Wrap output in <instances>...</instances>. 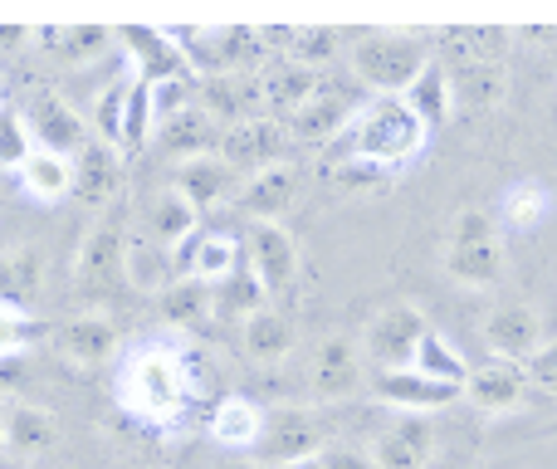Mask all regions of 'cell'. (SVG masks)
Returning a JSON list of instances; mask_svg holds the SVG:
<instances>
[{
	"instance_id": "cell-1",
	"label": "cell",
	"mask_w": 557,
	"mask_h": 469,
	"mask_svg": "<svg viewBox=\"0 0 557 469\" xmlns=\"http://www.w3.org/2000/svg\"><path fill=\"white\" fill-rule=\"evenodd\" d=\"M425 143H431V127L401 98H372L367 108H357L352 127L333 143V162H367L376 172L401 176L411 162H421Z\"/></svg>"
},
{
	"instance_id": "cell-2",
	"label": "cell",
	"mask_w": 557,
	"mask_h": 469,
	"mask_svg": "<svg viewBox=\"0 0 557 469\" xmlns=\"http://www.w3.org/2000/svg\"><path fill=\"white\" fill-rule=\"evenodd\" d=\"M117 402L133 421L147 425H172L182 421L186 402H191V372H186V353L172 343H143L123 362L117 377Z\"/></svg>"
},
{
	"instance_id": "cell-3",
	"label": "cell",
	"mask_w": 557,
	"mask_h": 469,
	"mask_svg": "<svg viewBox=\"0 0 557 469\" xmlns=\"http://www.w3.org/2000/svg\"><path fill=\"white\" fill-rule=\"evenodd\" d=\"M435 64V45L406 29H372L352 45V74L376 98H401Z\"/></svg>"
},
{
	"instance_id": "cell-4",
	"label": "cell",
	"mask_w": 557,
	"mask_h": 469,
	"mask_svg": "<svg viewBox=\"0 0 557 469\" xmlns=\"http://www.w3.org/2000/svg\"><path fill=\"white\" fill-rule=\"evenodd\" d=\"M425 333H431L425 308L416 304V298H396V304L376 308L372 323L362 328V343L357 347H362V362H372L376 372H401V367H411Z\"/></svg>"
},
{
	"instance_id": "cell-5",
	"label": "cell",
	"mask_w": 557,
	"mask_h": 469,
	"mask_svg": "<svg viewBox=\"0 0 557 469\" xmlns=\"http://www.w3.org/2000/svg\"><path fill=\"white\" fill-rule=\"evenodd\" d=\"M323 451H327L323 421H318L313 406H274V411H264V435H260V451H255L264 469L318 460Z\"/></svg>"
},
{
	"instance_id": "cell-6",
	"label": "cell",
	"mask_w": 557,
	"mask_h": 469,
	"mask_svg": "<svg viewBox=\"0 0 557 469\" xmlns=\"http://www.w3.org/2000/svg\"><path fill=\"white\" fill-rule=\"evenodd\" d=\"M127 231H133V225L117 211H103L84 231V245H78V255H74V284L84 288V294H108V288L123 284Z\"/></svg>"
},
{
	"instance_id": "cell-7",
	"label": "cell",
	"mask_w": 557,
	"mask_h": 469,
	"mask_svg": "<svg viewBox=\"0 0 557 469\" xmlns=\"http://www.w3.org/2000/svg\"><path fill=\"white\" fill-rule=\"evenodd\" d=\"M25 123H29L35 147L59 152V157H78L88 147V137H94V133H88V118L78 113L64 94H54V88H35V94H29Z\"/></svg>"
},
{
	"instance_id": "cell-8",
	"label": "cell",
	"mask_w": 557,
	"mask_h": 469,
	"mask_svg": "<svg viewBox=\"0 0 557 469\" xmlns=\"http://www.w3.org/2000/svg\"><path fill=\"white\" fill-rule=\"evenodd\" d=\"M308 386H313L318 402H347L367 386V362L362 347L352 337L333 333L313 347V362H308Z\"/></svg>"
},
{
	"instance_id": "cell-9",
	"label": "cell",
	"mask_w": 557,
	"mask_h": 469,
	"mask_svg": "<svg viewBox=\"0 0 557 469\" xmlns=\"http://www.w3.org/2000/svg\"><path fill=\"white\" fill-rule=\"evenodd\" d=\"M231 206L250 225H284V215L298 206V172H294V162H278V166H264V172L245 176Z\"/></svg>"
},
{
	"instance_id": "cell-10",
	"label": "cell",
	"mask_w": 557,
	"mask_h": 469,
	"mask_svg": "<svg viewBox=\"0 0 557 469\" xmlns=\"http://www.w3.org/2000/svg\"><path fill=\"white\" fill-rule=\"evenodd\" d=\"M59 416L35 402H10L5 406V431H0V455L15 465H39L45 455L59 451Z\"/></svg>"
},
{
	"instance_id": "cell-11",
	"label": "cell",
	"mask_w": 557,
	"mask_h": 469,
	"mask_svg": "<svg viewBox=\"0 0 557 469\" xmlns=\"http://www.w3.org/2000/svg\"><path fill=\"white\" fill-rule=\"evenodd\" d=\"M113 35H117V45H123L127 64H133L137 84H166V78H196L191 69H186L182 49L172 45V35H166V29H152V25H117Z\"/></svg>"
},
{
	"instance_id": "cell-12",
	"label": "cell",
	"mask_w": 557,
	"mask_h": 469,
	"mask_svg": "<svg viewBox=\"0 0 557 469\" xmlns=\"http://www.w3.org/2000/svg\"><path fill=\"white\" fill-rule=\"evenodd\" d=\"M284 152H288V133H284V123H274V118H245V123H235L221 133V157L240 176L278 166Z\"/></svg>"
},
{
	"instance_id": "cell-13",
	"label": "cell",
	"mask_w": 557,
	"mask_h": 469,
	"mask_svg": "<svg viewBox=\"0 0 557 469\" xmlns=\"http://www.w3.org/2000/svg\"><path fill=\"white\" fill-rule=\"evenodd\" d=\"M245 269L260 279L264 294H284L298 279V245L284 225H250L245 231Z\"/></svg>"
},
{
	"instance_id": "cell-14",
	"label": "cell",
	"mask_w": 557,
	"mask_h": 469,
	"mask_svg": "<svg viewBox=\"0 0 557 469\" xmlns=\"http://www.w3.org/2000/svg\"><path fill=\"white\" fill-rule=\"evenodd\" d=\"M352 118H357L352 98L323 84V88H318V94L308 98V103L284 123L288 147H333L337 137H343L347 127H352Z\"/></svg>"
},
{
	"instance_id": "cell-15",
	"label": "cell",
	"mask_w": 557,
	"mask_h": 469,
	"mask_svg": "<svg viewBox=\"0 0 557 469\" xmlns=\"http://www.w3.org/2000/svg\"><path fill=\"white\" fill-rule=\"evenodd\" d=\"M484 347L494 362H529L543 347V318L533 304H499L484 318Z\"/></svg>"
},
{
	"instance_id": "cell-16",
	"label": "cell",
	"mask_w": 557,
	"mask_h": 469,
	"mask_svg": "<svg viewBox=\"0 0 557 469\" xmlns=\"http://www.w3.org/2000/svg\"><path fill=\"white\" fill-rule=\"evenodd\" d=\"M240 182H245V176L235 172L221 152L191 157V162H176V172H172V192L186 196V201L196 206V215L215 211V206H231L235 192H240Z\"/></svg>"
},
{
	"instance_id": "cell-17",
	"label": "cell",
	"mask_w": 557,
	"mask_h": 469,
	"mask_svg": "<svg viewBox=\"0 0 557 469\" xmlns=\"http://www.w3.org/2000/svg\"><path fill=\"white\" fill-rule=\"evenodd\" d=\"M123 182H127L123 152L98 143V137H88V147L74 157V196L88 211H108V206L123 196Z\"/></svg>"
},
{
	"instance_id": "cell-18",
	"label": "cell",
	"mask_w": 557,
	"mask_h": 469,
	"mask_svg": "<svg viewBox=\"0 0 557 469\" xmlns=\"http://www.w3.org/2000/svg\"><path fill=\"white\" fill-rule=\"evenodd\" d=\"M196 108L211 118L215 127H235L245 118H264L260 113V78L255 74H211L196 78Z\"/></svg>"
},
{
	"instance_id": "cell-19",
	"label": "cell",
	"mask_w": 557,
	"mask_h": 469,
	"mask_svg": "<svg viewBox=\"0 0 557 469\" xmlns=\"http://www.w3.org/2000/svg\"><path fill=\"white\" fill-rule=\"evenodd\" d=\"M367 386H372V396L382 406H396V411H406V416L445 411V406H455L465 396V392H455V386H441V382H431V377L411 372V367H401V372H376Z\"/></svg>"
},
{
	"instance_id": "cell-20",
	"label": "cell",
	"mask_w": 557,
	"mask_h": 469,
	"mask_svg": "<svg viewBox=\"0 0 557 469\" xmlns=\"http://www.w3.org/2000/svg\"><path fill=\"white\" fill-rule=\"evenodd\" d=\"M255 78H260V113L274 118V123H288V118L323 88V74L298 69V64H288V59H270Z\"/></svg>"
},
{
	"instance_id": "cell-21",
	"label": "cell",
	"mask_w": 557,
	"mask_h": 469,
	"mask_svg": "<svg viewBox=\"0 0 557 469\" xmlns=\"http://www.w3.org/2000/svg\"><path fill=\"white\" fill-rule=\"evenodd\" d=\"M367 455L376 469H425L435 455V425L425 416H401L392 431L376 435Z\"/></svg>"
},
{
	"instance_id": "cell-22",
	"label": "cell",
	"mask_w": 557,
	"mask_h": 469,
	"mask_svg": "<svg viewBox=\"0 0 557 469\" xmlns=\"http://www.w3.org/2000/svg\"><path fill=\"white\" fill-rule=\"evenodd\" d=\"M465 396H470L484 416H509V411H519L523 396H529V372H523L519 362H494L490 357L484 367L470 372Z\"/></svg>"
},
{
	"instance_id": "cell-23",
	"label": "cell",
	"mask_w": 557,
	"mask_h": 469,
	"mask_svg": "<svg viewBox=\"0 0 557 469\" xmlns=\"http://www.w3.org/2000/svg\"><path fill=\"white\" fill-rule=\"evenodd\" d=\"M123 284L133 294L157 298L166 284H176V264H172V249L157 245L147 231H127V249H123Z\"/></svg>"
},
{
	"instance_id": "cell-24",
	"label": "cell",
	"mask_w": 557,
	"mask_h": 469,
	"mask_svg": "<svg viewBox=\"0 0 557 469\" xmlns=\"http://www.w3.org/2000/svg\"><path fill=\"white\" fill-rule=\"evenodd\" d=\"M35 45L54 64H94L103 49L117 45V35L108 25H39Z\"/></svg>"
},
{
	"instance_id": "cell-25",
	"label": "cell",
	"mask_w": 557,
	"mask_h": 469,
	"mask_svg": "<svg viewBox=\"0 0 557 469\" xmlns=\"http://www.w3.org/2000/svg\"><path fill=\"white\" fill-rule=\"evenodd\" d=\"M152 143L162 147L172 162H191V157H211V152H221V127L211 123V118L201 113V108H186V113H176V118H166V123H157V133H152Z\"/></svg>"
},
{
	"instance_id": "cell-26",
	"label": "cell",
	"mask_w": 557,
	"mask_h": 469,
	"mask_svg": "<svg viewBox=\"0 0 557 469\" xmlns=\"http://www.w3.org/2000/svg\"><path fill=\"white\" fill-rule=\"evenodd\" d=\"M54 343L64 347L69 362H84V367H98L117 353V323L108 313H74L59 323Z\"/></svg>"
},
{
	"instance_id": "cell-27",
	"label": "cell",
	"mask_w": 557,
	"mask_h": 469,
	"mask_svg": "<svg viewBox=\"0 0 557 469\" xmlns=\"http://www.w3.org/2000/svg\"><path fill=\"white\" fill-rule=\"evenodd\" d=\"M264 435V411L250 402V396H221L211 411V441L231 455H250L260 451Z\"/></svg>"
},
{
	"instance_id": "cell-28",
	"label": "cell",
	"mask_w": 557,
	"mask_h": 469,
	"mask_svg": "<svg viewBox=\"0 0 557 469\" xmlns=\"http://www.w3.org/2000/svg\"><path fill=\"white\" fill-rule=\"evenodd\" d=\"M45 298V249L39 245H15L0 255V304L10 308H35Z\"/></svg>"
},
{
	"instance_id": "cell-29",
	"label": "cell",
	"mask_w": 557,
	"mask_h": 469,
	"mask_svg": "<svg viewBox=\"0 0 557 469\" xmlns=\"http://www.w3.org/2000/svg\"><path fill=\"white\" fill-rule=\"evenodd\" d=\"M445 74H450L455 113H494L509 98L504 64H460V69H445Z\"/></svg>"
},
{
	"instance_id": "cell-30",
	"label": "cell",
	"mask_w": 557,
	"mask_h": 469,
	"mask_svg": "<svg viewBox=\"0 0 557 469\" xmlns=\"http://www.w3.org/2000/svg\"><path fill=\"white\" fill-rule=\"evenodd\" d=\"M441 264L460 288H494L509 259H504V239H480V245H445Z\"/></svg>"
},
{
	"instance_id": "cell-31",
	"label": "cell",
	"mask_w": 557,
	"mask_h": 469,
	"mask_svg": "<svg viewBox=\"0 0 557 469\" xmlns=\"http://www.w3.org/2000/svg\"><path fill=\"white\" fill-rule=\"evenodd\" d=\"M557 201L553 192L539 182V176H523V182H509L499 192V221L509 225L513 235H539L543 225L553 221Z\"/></svg>"
},
{
	"instance_id": "cell-32",
	"label": "cell",
	"mask_w": 557,
	"mask_h": 469,
	"mask_svg": "<svg viewBox=\"0 0 557 469\" xmlns=\"http://www.w3.org/2000/svg\"><path fill=\"white\" fill-rule=\"evenodd\" d=\"M20 192L29 196V201H45V206H59L74 196V157H59V152H45V147H35V152L25 157V166L15 172Z\"/></svg>"
},
{
	"instance_id": "cell-33",
	"label": "cell",
	"mask_w": 557,
	"mask_h": 469,
	"mask_svg": "<svg viewBox=\"0 0 557 469\" xmlns=\"http://www.w3.org/2000/svg\"><path fill=\"white\" fill-rule=\"evenodd\" d=\"M137 231H147L157 239V245H182L191 231H201V215H196V206L186 201V196H176L172 186H162V192L152 196V201L143 206V215H137Z\"/></svg>"
},
{
	"instance_id": "cell-34",
	"label": "cell",
	"mask_w": 557,
	"mask_h": 469,
	"mask_svg": "<svg viewBox=\"0 0 557 469\" xmlns=\"http://www.w3.org/2000/svg\"><path fill=\"white\" fill-rule=\"evenodd\" d=\"M509 35H513V29H441L435 59H441L445 69H460V64H504Z\"/></svg>"
},
{
	"instance_id": "cell-35",
	"label": "cell",
	"mask_w": 557,
	"mask_h": 469,
	"mask_svg": "<svg viewBox=\"0 0 557 469\" xmlns=\"http://www.w3.org/2000/svg\"><path fill=\"white\" fill-rule=\"evenodd\" d=\"M240 347H245V357L260 367L284 362V357L294 353V323H288L278 308H260V313H250L240 323Z\"/></svg>"
},
{
	"instance_id": "cell-36",
	"label": "cell",
	"mask_w": 557,
	"mask_h": 469,
	"mask_svg": "<svg viewBox=\"0 0 557 469\" xmlns=\"http://www.w3.org/2000/svg\"><path fill=\"white\" fill-rule=\"evenodd\" d=\"M347 35H352V29H333V25H288L284 54H278V59H288V64L313 69V74H318V69H327L337 54H343Z\"/></svg>"
},
{
	"instance_id": "cell-37",
	"label": "cell",
	"mask_w": 557,
	"mask_h": 469,
	"mask_svg": "<svg viewBox=\"0 0 557 469\" xmlns=\"http://www.w3.org/2000/svg\"><path fill=\"white\" fill-rule=\"evenodd\" d=\"M157 308H162V323L172 328H201L215 313V294L201 279H176V284H166L157 294Z\"/></svg>"
},
{
	"instance_id": "cell-38",
	"label": "cell",
	"mask_w": 557,
	"mask_h": 469,
	"mask_svg": "<svg viewBox=\"0 0 557 469\" xmlns=\"http://www.w3.org/2000/svg\"><path fill=\"white\" fill-rule=\"evenodd\" d=\"M401 103L411 108L416 118H421L425 127H441V123H450L455 118V98H450V74H445V64L435 59L431 69H425L421 78H416L411 88L401 94Z\"/></svg>"
},
{
	"instance_id": "cell-39",
	"label": "cell",
	"mask_w": 557,
	"mask_h": 469,
	"mask_svg": "<svg viewBox=\"0 0 557 469\" xmlns=\"http://www.w3.org/2000/svg\"><path fill=\"white\" fill-rule=\"evenodd\" d=\"M411 372L431 377V382H441V386H455V392H465V382H470V367H465L460 347L445 333L421 337V347H416V357H411Z\"/></svg>"
},
{
	"instance_id": "cell-40",
	"label": "cell",
	"mask_w": 557,
	"mask_h": 469,
	"mask_svg": "<svg viewBox=\"0 0 557 469\" xmlns=\"http://www.w3.org/2000/svg\"><path fill=\"white\" fill-rule=\"evenodd\" d=\"M240 264H245L240 239L225 235V231H201V245H196L186 279H201V284H221V279H231Z\"/></svg>"
},
{
	"instance_id": "cell-41",
	"label": "cell",
	"mask_w": 557,
	"mask_h": 469,
	"mask_svg": "<svg viewBox=\"0 0 557 469\" xmlns=\"http://www.w3.org/2000/svg\"><path fill=\"white\" fill-rule=\"evenodd\" d=\"M211 294H215V313H225V318H250V313H260L264 308V288H260V279L250 274V269H235L231 279H221V284H211Z\"/></svg>"
},
{
	"instance_id": "cell-42",
	"label": "cell",
	"mask_w": 557,
	"mask_h": 469,
	"mask_svg": "<svg viewBox=\"0 0 557 469\" xmlns=\"http://www.w3.org/2000/svg\"><path fill=\"white\" fill-rule=\"evenodd\" d=\"M127 94H133V78H113V84L94 98V108H88V133H94L98 143L117 147V137H123V103H127Z\"/></svg>"
},
{
	"instance_id": "cell-43",
	"label": "cell",
	"mask_w": 557,
	"mask_h": 469,
	"mask_svg": "<svg viewBox=\"0 0 557 469\" xmlns=\"http://www.w3.org/2000/svg\"><path fill=\"white\" fill-rule=\"evenodd\" d=\"M152 133H157L152 88H147V84H137V78H133V94H127V103H123V137H117V147H123V157H127V152H137V147H147V143H152Z\"/></svg>"
},
{
	"instance_id": "cell-44",
	"label": "cell",
	"mask_w": 557,
	"mask_h": 469,
	"mask_svg": "<svg viewBox=\"0 0 557 469\" xmlns=\"http://www.w3.org/2000/svg\"><path fill=\"white\" fill-rule=\"evenodd\" d=\"M29 152H35V137H29L25 108L0 103V172H20Z\"/></svg>"
},
{
	"instance_id": "cell-45",
	"label": "cell",
	"mask_w": 557,
	"mask_h": 469,
	"mask_svg": "<svg viewBox=\"0 0 557 469\" xmlns=\"http://www.w3.org/2000/svg\"><path fill=\"white\" fill-rule=\"evenodd\" d=\"M39 337H45V323H39L35 313L0 304V357H20V353H29V347L39 343Z\"/></svg>"
},
{
	"instance_id": "cell-46",
	"label": "cell",
	"mask_w": 557,
	"mask_h": 469,
	"mask_svg": "<svg viewBox=\"0 0 557 469\" xmlns=\"http://www.w3.org/2000/svg\"><path fill=\"white\" fill-rule=\"evenodd\" d=\"M152 88V113L157 123H166V118L186 113V108L196 103V78H166V84H147Z\"/></svg>"
},
{
	"instance_id": "cell-47",
	"label": "cell",
	"mask_w": 557,
	"mask_h": 469,
	"mask_svg": "<svg viewBox=\"0 0 557 469\" xmlns=\"http://www.w3.org/2000/svg\"><path fill=\"white\" fill-rule=\"evenodd\" d=\"M480 239H499L490 211H460L445 231V245H480Z\"/></svg>"
},
{
	"instance_id": "cell-48",
	"label": "cell",
	"mask_w": 557,
	"mask_h": 469,
	"mask_svg": "<svg viewBox=\"0 0 557 469\" xmlns=\"http://www.w3.org/2000/svg\"><path fill=\"white\" fill-rule=\"evenodd\" d=\"M333 182L347 186V192H376V186L392 182V172H376L367 162H333Z\"/></svg>"
},
{
	"instance_id": "cell-49",
	"label": "cell",
	"mask_w": 557,
	"mask_h": 469,
	"mask_svg": "<svg viewBox=\"0 0 557 469\" xmlns=\"http://www.w3.org/2000/svg\"><path fill=\"white\" fill-rule=\"evenodd\" d=\"M523 372H529V386H539V392H553L557 396V337H553V343H543L539 353L523 362Z\"/></svg>"
},
{
	"instance_id": "cell-50",
	"label": "cell",
	"mask_w": 557,
	"mask_h": 469,
	"mask_svg": "<svg viewBox=\"0 0 557 469\" xmlns=\"http://www.w3.org/2000/svg\"><path fill=\"white\" fill-rule=\"evenodd\" d=\"M318 469H376L372 455L357 451V445H327L323 455H318Z\"/></svg>"
},
{
	"instance_id": "cell-51",
	"label": "cell",
	"mask_w": 557,
	"mask_h": 469,
	"mask_svg": "<svg viewBox=\"0 0 557 469\" xmlns=\"http://www.w3.org/2000/svg\"><path fill=\"white\" fill-rule=\"evenodd\" d=\"M29 45H35V29L29 25H0V59H15Z\"/></svg>"
},
{
	"instance_id": "cell-52",
	"label": "cell",
	"mask_w": 557,
	"mask_h": 469,
	"mask_svg": "<svg viewBox=\"0 0 557 469\" xmlns=\"http://www.w3.org/2000/svg\"><path fill=\"white\" fill-rule=\"evenodd\" d=\"M215 469H264V465L260 460H240V455H235V460H221Z\"/></svg>"
},
{
	"instance_id": "cell-53",
	"label": "cell",
	"mask_w": 557,
	"mask_h": 469,
	"mask_svg": "<svg viewBox=\"0 0 557 469\" xmlns=\"http://www.w3.org/2000/svg\"><path fill=\"white\" fill-rule=\"evenodd\" d=\"M0 431H5V402H0Z\"/></svg>"
}]
</instances>
